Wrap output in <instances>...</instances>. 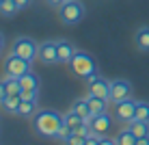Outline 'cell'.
I'll use <instances>...</instances> for the list:
<instances>
[{"label":"cell","instance_id":"7402d4cb","mask_svg":"<svg viewBox=\"0 0 149 145\" xmlns=\"http://www.w3.org/2000/svg\"><path fill=\"white\" fill-rule=\"evenodd\" d=\"M134 119H145V121H149V102L147 100L136 102V117Z\"/></svg>","mask_w":149,"mask_h":145},{"label":"cell","instance_id":"8992f818","mask_svg":"<svg viewBox=\"0 0 149 145\" xmlns=\"http://www.w3.org/2000/svg\"><path fill=\"white\" fill-rule=\"evenodd\" d=\"M136 102L134 97H125V100L112 102V115H115V121L119 123H130L132 119L136 117Z\"/></svg>","mask_w":149,"mask_h":145},{"label":"cell","instance_id":"f1b7e54d","mask_svg":"<svg viewBox=\"0 0 149 145\" xmlns=\"http://www.w3.org/2000/svg\"><path fill=\"white\" fill-rule=\"evenodd\" d=\"M22 100H39V93H30V91H22L19 93Z\"/></svg>","mask_w":149,"mask_h":145},{"label":"cell","instance_id":"9c48e42d","mask_svg":"<svg viewBox=\"0 0 149 145\" xmlns=\"http://www.w3.org/2000/svg\"><path fill=\"white\" fill-rule=\"evenodd\" d=\"M132 95V82L125 78H115L110 80V104L112 102L125 100V97Z\"/></svg>","mask_w":149,"mask_h":145},{"label":"cell","instance_id":"5bb4252c","mask_svg":"<svg viewBox=\"0 0 149 145\" xmlns=\"http://www.w3.org/2000/svg\"><path fill=\"white\" fill-rule=\"evenodd\" d=\"M134 46L138 52H149V26H141L134 35Z\"/></svg>","mask_w":149,"mask_h":145},{"label":"cell","instance_id":"4fadbf2b","mask_svg":"<svg viewBox=\"0 0 149 145\" xmlns=\"http://www.w3.org/2000/svg\"><path fill=\"white\" fill-rule=\"evenodd\" d=\"M19 85H22V91L39 93V76L35 74L33 69H30V71H26V74L19 78Z\"/></svg>","mask_w":149,"mask_h":145},{"label":"cell","instance_id":"7c38bea8","mask_svg":"<svg viewBox=\"0 0 149 145\" xmlns=\"http://www.w3.org/2000/svg\"><path fill=\"white\" fill-rule=\"evenodd\" d=\"M39 111V102L37 100H22L15 111V117H26V119H33L35 113Z\"/></svg>","mask_w":149,"mask_h":145},{"label":"cell","instance_id":"6da1fadb","mask_svg":"<svg viewBox=\"0 0 149 145\" xmlns=\"http://www.w3.org/2000/svg\"><path fill=\"white\" fill-rule=\"evenodd\" d=\"M63 123V113L54 108H39L33 117V132L41 139H56Z\"/></svg>","mask_w":149,"mask_h":145},{"label":"cell","instance_id":"1f68e13d","mask_svg":"<svg viewBox=\"0 0 149 145\" xmlns=\"http://www.w3.org/2000/svg\"><path fill=\"white\" fill-rule=\"evenodd\" d=\"M0 2H2V0H0Z\"/></svg>","mask_w":149,"mask_h":145},{"label":"cell","instance_id":"44dd1931","mask_svg":"<svg viewBox=\"0 0 149 145\" xmlns=\"http://www.w3.org/2000/svg\"><path fill=\"white\" fill-rule=\"evenodd\" d=\"M19 102H22V97H19V95H7V100H4L0 106H2L4 113H9V115H15V111H17Z\"/></svg>","mask_w":149,"mask_h":145},{"label":"cell","instance_id":"ba28073f","mask_svg":"<svg viewBox=\"0 0 149 145\" xmlns=\"http://www.w3.org/2000/svg\"><path fill=\"white\" fill-rule=\"evenodd\" d=\"M37 59L43 65H58V43L54 39H48L43 43H39V56Z\"/></svg>","mask_w":149,"mask_h":145},{"label":"cell","instance_id":"e0dca14e","mask_svg":"<svg viewBox=\"0 0 149 145\" xmlns=\"http://www.w3.org/2000/svg\"><path fill=\"white\" fill-rule=\"evenodd\" d=\"M19 11H22V9L17 7L15 0H2V2H0V15H2V18H15Z\"/></svg>","mask_w":149,"mask_h":145},{"label":"cell","instance_id":"83f0119b","mask_svg":"<svg viewBox=\"0 0 149 145\" xmlns=\"http://www.w3.org/2000/svg\"><path fill=\"white\" fill-rule=\"evenodd\" d=\"M65 2H67V0H45V4H48V7H52V9H61Z\"/></svg>","mask_w":149,"mask_h":145},{"label":"cell","instance_id":"30bf717a","mask_svg":"<svg viewBox=\"0 0 149 145\" xmlns=\"http://www.w3.org/2000/svg\"><path fill=\"white\" fill-rule=\"evenodd\" d=\"M56 43H58V61H61V65H69L71 59H74V54L78 52L76 46L71 43V41H67V39H56Z\"/></svg>","mask_w":149,"mask_h":145},{"label":"cell","instance_id":"8fae6325","mask_svg":"<svg viewBox=\"0 0 149 145\" xmlns=\"http://www.w3.org/2000/svg\"><path fill=\"white\" fill-rule=\"evenodd\" d=\"M91 121V128H93V132L97 134H108L110 132V126H112V117L108 113H102V115H95L89 119Z\"/></svg>","mask_w":149,"mask_h":145},{"label":"cell","instance_id":"4dcf8cb0","mask_svg":"<svg viewBox=\"0 0 149 145\" xmlns=\"http://www.w3.org/2000/svg\"><path fill=\"white\" fill-rule=\"evenodd\" d=\"M4 46H7V39H4V35L0 33V52H2V50H4Z\"/></svg>","mask_w":149,"mask_h":145},{"label":"cell","instance_id":"52a82bcc","mask_svg":"<svg viewBox=\"0 0 149 145\" xmlns=\"http://www.w3.org/2000/svg\"><path fill=\"white\" fill-rule=\"evenodd\" d=\"M86 95L102 97V100H108L110 102V80L102 78L100 74L91 76V78L86 80Z\"/></svg>","mask_w":149,"mask_h":145},{"label":"cell","instance_id":"277c9868","mask_svg":"<svg viewBox=\"0 0 149 145\" xmlns=\"http://www.w3.org/2000/svg\"><path fill=\"white\" fill-rule=\"evenodd\" d=\"M11 52L17 54V56H24V59H28V61H37V56H39V43L33 37H28V35H19V37L13 39Z\"/></svg>","mask_w":149,"mask_h":145},{"label":"cell","instance_id":"7a4b0ae2","mask_svg":"<svg viewBox=\"0 0 149 145\" xmlns=\"http://www.w3.org/2000/svg\"><path fill=\"white\" fill-rule=\"evenodd\" d=\"M69 69L74 71V76H78L82 80H89L91 76H97L95 59L89 52H82V50H78V52L74 54V59H71V63H69Z\"/></svg>","mask_w":149,"mask_h":145},{"label":"cell","instance_id":"d4e9b609","mask_svg":"<svg viewBox=\"0 0 149 145\" xmlns=\"http://www.w3.org/2000/svg\"><path fill=\"white\" fill-rule=\"evenodd\" d=\"M7 82H4V78H0V104H2L4 100H7Z\"/></svg>","mask_w":149,"mask_h":145},{"label":"cell","instance_id":"d6986e66","mask_svg":"<svg viewBox=\"0 0 149 145\" xmlns=\"http://www.w3.org/2000/svg\"><path fill=\"white\" fill-rule=\"evenodd\" d=\"M63 119H65V123H67L71 130H76V128H78L82 121H86V119L82 117V115H78V113H76V111H71V108H69L67 113H63Z\"/></svg>","mask_w":149,"mask_h":145},{"label":"cell","instance_id":"2e32d148","mask_svg":"<svg viewBox=\"0 0 149 145\" xmlns=\"http://www.w3.org/2000/svg\"><path fill=\"white\" fill-rule=\"evenodd\" d=\"M127 126H130V130L136 134V141L143 139V137H149V121H145V119H132Z\"/></svg>","mask_w":149,"mask_h":145},{"label":"cell","instance_id":"ffe728a7","mask_svg":"<svg viewBox=\"0 0 149 145\" xmlns=\"http://www.w3.org/2000/svg\"><path fill=\"white\" fill-rule=\"evenodd\" d=\"M117 143H119V145H134V143H136V134L130 130V126H127V123H125V128L117 134Z\"/></svg>","mask_w":149,"mask_h":145},{"label":"cell","instance_id":"cb8c5ba5","mask_svg":"<svg viewBox=\"0 0 149 145\" xmlns=\"http://www.w3.org/2000/svg\"><path fill=\"white\" fill-rule=\"evenodd\" d=\"M65 143H69V145H80V143H86V139L82 137V134H78V132H71L69 139H67Z\"/></svg>","mask_w":149,"mask_h":145},{"label":"cell","instance_id":"603a6c76","mask_svg":"<svg viewBox=\"0 0 149 145\" xmlns=\"http://www.w3.org/2000/svg\"><path fill=\"white\" fill-rule=\"evenodd\" d=\"M71 132H74V130H71V128L67 126V123H65V119H63V123H61V130H58V134H56V139H54V141L65 143V141L69 139V134H71Z\"/></svg>","mask_w":149,"mask_h":145},{"label":"cell","instance_id":"4316f807","mask_svg":"<svg viewBox=\"0 0 149 145\" xmlns=\"http://www.w3.org/2000/svg\"><path fill=\"white\" fill-rule=\"evenodd\" d=\"M112 143H117V137H110V134H102L100 145H112Z\"/></svg>","mask_w":149,"mask_h":145},{"label":"cell","instance_id":"5b68a950","mask_svg":"<svg viewBox=\"0 0 149 145\" xmlns=\"http://www.w3.org/2000/svg\"><path fill=\"white\" fill-rule=\"evenodd\" d=\"M30 65H33V61H28V59H24V56H17V54L9 52L7 59H4V63H2V69H4V76L22 78L26 71H30Z\"/></svg>","mask_w":149,"mask_h":145},{"label":"cell","instance_id":"3957f363","mask_svg":"<svg viewBox=\"0 0 149 145\" xmlns=\"http://www.w3.org/2000/svg\"><path fill=\"white\" fill-rule=\"evenodd\" d=\"M86 15V7L80 2V0H67L63 7L58 9V18L65 26H76L84 20Z\"/></svg>","mask_w":149,"mask_h":145},{"label":"cell","instance_id":"484cf974","mask_svg":"<svg viewBox=\"0 0 149 145\" xmlns=\"http://www.w3.org/2000/svg\"><path fill=\"white\" fill-rule=\"evenodd\" d=\"M100 139H102V134H97V132H91L89 137H86V143H89V145H100Z\"/></svg>","mask_w":149,"mask_h":145},{"label":"cell","instance_id":"ac0fdd59","mask_svg":"<svg viewBox=\"0 0 149 145\" xmlns=\"http://www.w3.org/2000/svg\"><path fill=\"white\" fill-rule=\"evenodd\" d=\"M71 111H76L78 115H82L84 119H91V111H89V97H78L71 102Z\"/></svg>","mask_w":149,"mask_h":145},{"label":"cell","instance_id":"f546056e","mask_svg":"<svg viewBox=\"0 0 149 145\" xmlns=\"http://www.w3.org/2000/svg\"><path fill=\"white\" fill-rule=\"evenodd\" d=\"M15 2H17L19 9H26V7H30V4H33V0H15Z\"/></svg>","mask_w":149,"mask_h":145},{"label":"cell","instance_id":"9a60e30c","mask_svg":"<svg viewBox=\"0 0 149 145\" xmlns=\"http://www.w3.org/2000/svg\"><path fill=\"white\" fill-rule=\"evenodd\" d=\"M89 97V111H91V117L95 115H102V113H108V100H102V97H93V95H86Z\"/></svg>","mask_w":149,"mask_h":145}]
</instances>
